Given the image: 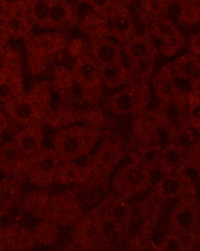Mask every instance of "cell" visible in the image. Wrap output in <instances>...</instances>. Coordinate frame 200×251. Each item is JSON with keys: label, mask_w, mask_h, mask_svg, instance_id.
<instances>
[{"label": "cell", "mask_w": 200, "mask_h": 251, "mask_svg": "<svg viewBox=\"0 0 200 251\" xmlns=\"http://www.w3.org/2000/svg\"><path fill=\"white\" fill-rule=\"evenodd\" d=\"M67 34L56 31H41L24 41L26 64L30 74L42 77L52 72L66 49Z\"/></svg>", "instance_id": "6da1fadb"}, {"label": "cell", "mask_w": 200, "mask_h": 251, "mask_svg": "<svg viewBox=\"0 0 200 251\" xmlns=\"http://www.w3.org/2000/svg\"><path fill=\"white\" fill-rule=\"evenodd\" d=\"M122 241L95 206L83 214L71 229V243L83 251H114Z\"/></svg>", "instance_id": "7a4b0ae2"}, {"label": "cell", "mask_w": 200, "mask_h": 251, "mask_svg": "<svg viewBox=\"0 0 200 251\" xmlns=\"http://www.w3.org/2000/svg\"><path fill=\"white\" fill-rule=\"evenodd\" d=\"M101 136L102 133L77 123L54 131L50 147L62 161H83L94 151Z\"/></svg>", "instance_id": "3957f363"}, {"label": "cell", "mask_w": 200, "mask_h": 251, "mask_svg": "<svg viewBox=\"0 0 200 251\" xmlns=\"http://www.w3.org/2000/svg\"><path fill=\"white\" fill-rule=\"evenodd\" d=\"M153 100L150 82L130 80L127 85L111 92L108 100L110 112L118 118H136L150 110Z\"/></svg>", "instance_id": "277c9868"}, {"label": "cell", "mask_w": 200, "mask_h": 251, "mask_svg": "<svg viewBox=\"0 0 200 251\" xmlns=\"http://www.w3.org/2000/svg\"><path fill=\"white\" fill-rule=\"evenodd\" d=\"M153 185V173L130 159H126L111 176V193L132 201L149 192Z\"/></svg>", "instance_id": "5b68a950"}, {"label": "cell", "mask_w": 200, "mask_h": 251, "mask_svg": "<svg viewBox=\"0 0 200 251\" xmlns=\"http://www.w3.org/2000/svg\"><path fill=\"white\" fill-rule=\"evenodd\" d=\"M167 228L182 236L193 247L199 245L200 207L197 195L178 200L167 215Z\"/></svg>", "instance_id": "8992f818"}, {"label": "cell", "mask_w": 200, "mask_h": 251, "mask_svg": "<svg viewBox=\"0 0 200 251\" xmlns=\"http://www.w3.org/2000/svg\"><path fill=\"white\" fill-rule=\"evenodd\" d=\"M127 159V150L118 138H105L100 141L94 151L87 158L92 175L111 176L114 171Z\"/></svg>", "instance_id": "52a82bcc"}, {"label": "cell", "mask_w": 200, "mask_h": 251, "mask_svg": "<svg viewBox=\"0 0 200 251\" xmlns=\"http://www.w3.org/2000/svg\"><path fill=\"white\" fill-rule=\"evenodd\" d=\"M95 207L115 234L126 241L133 221V204L110 192Z\"/></svg>", "instance_id": "ba28073f"}, {"label": "cell", "mask_w": 200, "mask_h": 251, "mask_svg": "<svg viewBox=\"0 0 200 251\" xmlns=\"http://www.w3.org/2000/svg\"><path fill=\"white\" fill-rule=\"evenodd\" d=\"M150 87L157 103L186 104L190 90L189 82L180 81L175 77L170 63L164 64L156 71Z\"/></svg>", "instance_id": "9c48e42d"}, {"label": "cell", "mask_w": 200, "mask_h": 251, "mask_svg": "<svg viewBox=\"0 0 200 251\" xmlns=\"http://www.w3.org/2000/svg\"><path fill=\"white\" fill-rule=\"evenodd\" d=\"M150 194L171 211L173 206L171 203L174 204L183 198L197 195L196 182L188 173L160 176V178L153 182Z\"/></svg>", "instance_id": "30bf717a"}, {"label": "cell", "mask_w": 200, "mask_h": 251, "mask_svg": "<svg viewBox=\"0 0 200 251\" xmlns=\"http://www.w3.org/2000/svg\"><path fill=\"white\" fill-rule=\"evenodd\" d=\"M24 92L21 52L9 46L6 62L0 67V108Z\"/></svg>", "instance_id": "8fae6325"}, {"label": "cell", "mask_w": 200, "mask_h": 251, "mask_svg": "<svg viewBox=\"0 0 200 251\" xmlns=\"http://www.w3.org/2000/svg\"><path fill=\"white\" fill-rule=\"evenodd\" d=\"M83 214V203L72 189L50 195L47 220L54 222L59 227H72Z\"/></svg>", "instance_id": "7c38bea8"}, {"label": "cell", "mask_w": 200, "mask_h": 251, "mask_svg": "<svg viewBox=\"0 0 200 251\" xmlns=\"http://www.w3.org/2000/svg\"><path fill=\"white\" fill-rule=\"evenodd\" d=\"M62 160L50 146L31 157L27 162L26 180L37 189L47 190L56 182V176Z\"/></svg>", "instance_id": "4fadbf2b"}, {"label": "cell", "mask_w": 200, "mask_h": 251, "mask_svg": "<svg viewBox=\"0 0 200 251\" xmlns=\"http://www.w3.org/2000/svg\"><path fill=\"white\" fill-rule=\"evenodd\" d=\"M111 39L123 45L138 33V21L128 2L114 1L105 16Z\"/></svg>", "instance_id": "5bb4252c"}, {"label": "cell", "mask_w": 200, "mask_h": 251, "mask_svg": "<svg viewBox=\"0 0 200 251\" xmlns=\"http://www.w3.org/2000/svg\"><path fill=\"white\" fill-rule=\"evenodd\" d=\"M10 123L21 128L32 125H44L45 112L24 92L1 106Z\"/></svg>", "instance_id": "9a60e30c"}, {"label": "cell", "mask_w": 200, "mask_h": 251, "mask_svg": "<svg viewBox=\"0 0 200 251\" xmlns=\"http://www.w3.org/2000/svg\"><path fill=\"white\" fill-rule=\"evenodd\" d=\"M122 50L127 67L136 66L139 64H156L159 56L156 43L145 31L138 32L136 35L123 44Z\"/></svg>", "instance_id": "2e32d148"}, {"label": "cell", "mask_w": 200, "mask_h": 251, "mask_svg": "<svg viewBox=\"0 0 200 251\" xmlns=\"http://www.w3.org/2000/svg\"><path fill=\"white\" fill-rule=\"evenodd\" d=\"M162 131L150 112L138 115L132 121L133 148L162 146Z\"/></svg>", "instance_id": "e0dca14e"}, {"label": "cell", "mask_w": 200, "mask_h": 251, "mask_svg": "<svg viewBox=\"0 0 200 251\" xmlns=\"http://www.w3.org/2000/svg\"><path fill=\"white\" fill-rule=\"evenodd\" d=\"M27 162V157L20 151L13 139L6 142L0 147V173L4 178L24 182L26 180Z\"/></svg>", "instance_id": "ac0fdd59"}, {"label": "cell", "mask_w": 200, "mask_h": 251, "mask_svg": "<svg viewBox=\"0 0 200 251\" xmlns=\"http://www.w3.org/2000/svg\"><path fill=\"white\" fill-rule=\"evenodd\" d=\"M10 40L25 41L34 33V26L26 13V1H12L10 11L2 20Z\"/></svg>", "instance_id": "d6986e66"}, {"label": "cell", "mask_w": 200, "mask_h": 251, "mask_svg": "<svg viewBox=\"0 0 200 251\" xmlns=\"http://www.w3.org/2000/svg\"><path fill=\"white\" fill-rule=\"evenodd\" d=\"M111 178L92 175L86 182L73 187L72 190L83 204L92 207L96 206L110 193Z\"/></svg>", "instance_id": "ffe728a7"}, {"label": "cell", "mask_w": 200, "mask_h": 251, "mask_svg": "<svg viewBox=\"0 0 200 251\" xmlns=\"http://www.w3.org/2000/svg\"><path fill=\"white\" fill-rule=\"evenodd\" d=\"M76 27L74 2L64 0H50L47 30L66 34V30Z\"/></svg>", "instance_id": "44dd1931"}, {"label": "cell", "mask_w": 200, "mask_h": 251, "mask_svg": "<svg viewBox=\"0 0 200 251\" xmlns=\"http://www.w3.org/2000/svg\"><path fill=\"white\" fill-rule=\"evenodd\" d=\"M88 53L97 66L124 60L122 45L110 36L88 41Z\"/></svg>", "instance_id": "7402d4cb"}, {"label": "cell", "mask_w": 200, "mask_h": 251, "mask_svg": "<svg viewBox=\"0 0 200 251\" xmlns=\"http://www.w3.org/2000/svg\"><path fill=\"white\" fill-rule=\"evenodd\" d=\"M13 142L27 159H30L46 146L44 125L39 124L20 128L13 137Z\"/></svg>", "instance_id": "603a6c76"}, {"label": "cell", "mask_w": 200, "mask_h": 251, "mask_svg": "<svg viewBox=\"0 0 200 251\" xmlns=\"http://www.w3.org/2000/svg\"><path fill=\"white\" fill-rule=\"evenodd\" d=\"M92 176L90 167L87 164V159L83 161L67 162L62 161L56 176L55 184L72 185L77 187L90 178Z\"/></svg>", "instance_id": "cb8c5ba5"}, {"label": "cell", "mask_w": 200, "mask_h": 251, "mask_svg": "<svg viewBox=\"0 0 200 251\" xmlns=\"http://www.w3.org/2000/svg\"><path fill=\"white\" fill-rule=\"evenodd\" d=\"M4 244L9 251H32L35 247V241L32 229L23 226L21 223H11L3 226Z\"/></svg>", "instance_id": "d4e9b609"}, {"label": "cell", "mask_w": 200, "mask_h": 251, "mask_svg": "<svg viewBox=\"0 0 200 251\" xmlns=\"http://www.w3.org/2000/svg\"><path fill=\"white\" fill-rule=\"evenodd\" d=\"M100 79L104 89L116 91L130 81V73L125 60L99 66Z\"/></svg>", "instance_id": "484cf974"}, {"label": "cell", "mask_w": 200, "mask_h": 251, "mask_svg": "<svg viewBox=\"0 0 200 251\" xmlns=\"http://www.w3.org/2000/svg\"><path fill=\"white\" fill-rule=\"evenodd\" d=\"M50 194L47 190L35 189L22 195L21 206L26 215L37 221L47 218Z\"/></svg>", "instance_id": "4316f807"}, {"label": "cell", "mask_w": 200, "mask_h": 251, "mask_svg": "<svg viewBox=\"0 0 200 251\" xmlns=\"http://www.w3.org/2000/svg\"><path fill=\"white\" fill-rule=\"evenodd\" d=\"M175 77L180 81L190 82L199 78L200 74V56L186 50L174 59L170 60Z\"/></svg>", "instance_id": "83f0119b"}, {"label": "cell", "mask_w": 200, "mask_h": 251, "mask_svg": "<svg viewBox=\"0 0 200 251\" xmlns=\"http://www.w3.org/2000/svg\"><path fill=\"white\" fill-rule=\"evenodd\" d=\"M182 31L183 29L178 23L166 16L156 18L145 29V32L150 35V38L155 42L156 45H159L172 39Z\"/></svg>", "instance_id": "f1b7e54d"}, {"label": "cell", "mask_w": 200, "mask_h": 251, "mask_svg": "<svg viewBox=\"0 0 200 251\" xmlns=\"http://www.w3.org/2000/svg\"><path fill=\"white\" fill-rule=\"evenodd\" d=\"M22 195L20 181L11 178L0 180V220L6 217L9 210L21 201Z\"/></svg>", "instance_id": "f546056e"}, {"label": "cell", "mask_w": 200, "mask_h": 251, "mask_svg": "<svg viewBox=\"0 0 200 251\" xmlns=\"http://www.w3.org/2000/svg\"><path fill=\"white\" fill-rule=\"evenodd\" d=\"M49 82L56 95L62 98H68L76 86L71 69L67 65L58 63L49 73Z\"/></svg>", "instance_id": "4dcf8cb0"}, {"label": "cell", "mask_w": 200, "mask_h": 251, "mask_svg": "<svg viewBox=\"0 0 200 251\" xmlns=\"http://www.w3.org/2000/svg\"><path fill=\"white\" fill-rule=\"evenodd\" d=\"M35 245L42 247H53L60 238V227L54 222L47 220L37 221L34 228L32 229Z\"/></svg>", "instance_id": "1f68e13d"}, {"label": "cell", "mask_w": 200, "mask_h": 251, "mask_svg": "<svg viewBox=\"0 0 200 251\" xmlns=\"http://www.w3.org/2000/svg\"><path fill=\"white\" fill-rule=\"evenodd\" d=\"M166 3L165 0H145L138 2L136 11H133L137 21L145 27L148 26L156 18L165 15Z\"/></svg>", "instance_id": "d6a6232c"}, {"label": "cell", "mask_w": 200, "mask_h": 251, "mask_svg": "<svg viewBox=\"0 0 200 251\" xmlns=\"http://www.w3.org/2000/svg\"><path fill=\"white\" fill-rule=\"evenodd\" d=\"M175 21L180 27H196L200 21V4L196 0L178 1Z\"/></svg>", "instance_id": "836d02e7"}, {"label": "cell", "mask_w": 200, "mask_h": 251, "mask_svg": "<svg viewBox=\"0 0 200 251\" xmlns=\"http://www.w3.org/2000/svg\"><path fill=\"white\" fill-rule=\"evenodd\" d=\"M50 10V0L26 1V13L34 27L41 31L47 30Z\"/></svg>", "instance_id": "e575fe53"}, {"label": "cell", "mask_w": 200, "mask_h": 251, "mask_svg": "<svg viewBox=\"0 0 200 251\" xmlns=\"http://www.w3.org/2000/svg\"><path fill=\"white\" fill-rule=\"evenodd\" d=\"M26 94L44 111L46 115V112H47L50 105H52L55 97V92L49 80L41 79V80L34 82Z\"/></svg>", "instance_id": "d590c367"}, {"label": "cell", "mask_w": 200, "mask_h": 251, "mask_svg": "<svg viewBox=\"0 0 200 251\" xmlns=\"http://www.w3.org/2000/svg\"><path fill=\"white\" fill-rule=\"evenodd\" d=\"M162 251H190L194 248L187 240L176 232L167 229V231L159 241Z\"/></svg>", "instance_id": "8d00e7d4"}, {"label": "cell", "mask_w": 200, "mask_h": 251, "mask_svg": "<svg viewBox=\"0 0 200 251\" xmlns=\"http://www.w3.org/2000/svg\"><path fill=\"white\" fill-rule=\"evenodd\" d=\"M86 54H88V41L85 38L77 35L71 39H68L63 56H67L71 62H73V60Z\"/></svg>", "instance_id": "74e56055"}, {"label": "cell", "mask_w": 200, "mask_h": 251, "mask_svg": "<svg viewBox=\"0 0 200 251\" xmlns=\"http://www.w3.org/2000/svg\"><path fill=\"white\" fill-rule=\"evenodd\" d=\"M130 251H162L160 246L155 240L145 238L127 244Z\"/></svg>", "instance_id": "f35d334b"}, {"label": "cell", "mask_w": 200, "mask_h": 251, "mask_svg": "<svg viewBox=\"0 0 200 251\" xmlns=\"http://www.w3.org/2000/svg\"><path fill=\"white\" fill-rule=\"evenodd\" d=\"M186 50L194 55L200 56V34L199 32H194V33L187 35V46Z\"/></svg>", "instance_id": "ab89813d"}, {"label": "cell", "mask_w": 200, "mask_h": 251, "mask_svg": "<svg viewBox=\"0 0 200 251\" xmlns=\"http://www.w3.org/2000/svg\"><path fill=\"white\" fill-rule=\"evenodd\" d=\"M9 126H10V121H9L6 113L3 112V110L0 108V137L8 131Z\"/></svg>", "instance_id": "60d3db41"}, {"label": "cell", "mask_w": 200, "mask_h": 251, "mask_svg": "<svg viewBox=\"0 0 200 251\" xmlns=\"http://www.w3.org/2000/svg\"><path fill=\"white\" fill-rule=\"evenodd\" d=\"M10 41L11 40L9 38L2 22H0V48H7V46H9Z\"/></svg>", "instance_id": "b9f144b4"}, {"label": "cell", "mask_w": 200, "mask_h": 251, "mask_svg": "<svg viewBox=\"0 0 200 251\" xmlns=\"http://www.w3.org/2000/svg\"><path fill=\"white\" fill-rule=\"evenodd\" d=\"M11 2L10 1H0V22H2V20L8 15V12L10 11Z\"/></svg>", "instance_id": "7bdbcfd3"}, {"label": "cell", "mask_w": 200, "mask_h": 251, "mask_svg": "<svg viewBox=\"0 0 200 251\" xmlns=\"http://www.w3.org/2000/svg\"><path fill=\"white\" fill-rule=\"evenodd\" d=\"M9 46H10V45H9ZM9 46H7V48H0V67H1L3 63L6 62Z\"/></svg>", "instance_id": "ee69618b"}, {"label": "cell", "mask_w": 200, "mask_h": 251, "mask_svg": "<svg viewBox=\"0 0 200 251\" xmlns=\"http://www.w3.org/2000/svg\"><path fill=\"white\" fill-rule=\"evenodd\" d=\"M0 251H6V244H4V230L3 226L0 225Z\"/></svg>", "instance_id": "f6af8a7d"}, {"label": "cell", "mask_w": 200, "mask_h": 251, "mask_svg": "<svg viewBox=\"0 0 200 251\" xmlns=\"http://www.w3.org/2000/svg\"><path fill=\"white\" fill-rule=\"evenodd\" d=\"M59 251H83V250H81L80 248H78L77 246H74V245L71 243L70 245L66 246V247H64L63 249H60Z\"/></svg>", "instance_id": "bcb514c9"}, {"label": "cell", "mask_w": 200, "mask_h": 251, "mask_svg": "<svg viewBox=\"0 0 200 251\" xmlns=\"http://www.w3.org/2000/svg\"><path fill=\"white\" fill-rule=\"evenodd\" d=\"M190 251H200V250H199V247H197V248H194V249H192Z\"/></svg>", "instance_id": "7dc6e473"}]
</instances>
